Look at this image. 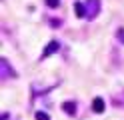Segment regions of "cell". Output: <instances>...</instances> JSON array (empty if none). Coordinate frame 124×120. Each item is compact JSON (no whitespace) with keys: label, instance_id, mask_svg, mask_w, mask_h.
<instances>
[{"label":"cell","instance_id":"6da1fadb","mask_svg":"<svg viewBox=\"0 0 124 120\" xmlns=\"http://www.w3.org/2000/svg\"><path fill=\"white\" fill-rule=\"evenodd\" d=\"M10 76H16V72L10 68V62L6 58H0V80H8Z\"/></svg>","mask_w":124,"mask_h":120},{"label":"cell","instance_id":"7a4b0ae2","mask_svg":"<svg viewBox=\"0 0 124 120\" xmlns=\"http://www.w3.org/2000/svg\"><path fill=\"white\" fill-rule=\"evenodd\" d=\"M86 12H88V20H94L100 14V0H86Z\"/></svg>","mask_w":124,"mask_h":120},{"label":"cell","instance_id":"3957f363","mask_svg":"<svg viewBox=\"0 0 124 120\" xmlns=\"http://www.w3.org/2000/svg\"><path fill=\"white\" fill-rule=\"evenodd\" d=\"M60 48V44L56 42V40H52V42H48L46 44V48H44V52H42V58H46V56H52L54 52H56Z\"/></svg>","mask_w":124,"mask_h":120},{"label":"cell","instance_id":"277c9868","mask_svg":"<svg viewBox=\"0 0 124 120\" xmlns=\"http://www.w3.org/2000/svg\"><path fill=\"white\" fill-rule=\"evenodd\" d=\"M92 110H94L96 114H102L104 112V100L100 98V96H96V98L92 100Z\"/></svg>","mask_w":124,"mask_h":120},{"label":"cell","instance_id":"5b68a950","mask_svg":"<svg viewBox=\"0 0 124 120\" xmlns=\"http://www.w3.org/2000/svg\"><path fill=\"white\" fill-rule=\"evenodd\" d=\"M74 12L78 18H88V12H86V6L80 4V2H74Z\"/></svg>","mask_w":124,"mask_h":120},{"label":"cell","instance_id":"8992f818","mask_svg":"<svg viewBox=\"0 0 124 120\" xmlns=\"http://www.w3.org/2000/svg\"><path fill=\"white\" fill-rule=\"evenodd\" d=\"M62 110L68 112V114H74L76 112V102H62Z\"/></svg>","mask_w":124,"mask_h":120},{"label":"cell","instance_id":"52a82bcc","mask_svg":"<svg viewBox=\"0 0 124 120\" xmlns=\"http://www.w3.org/2000/svg\"><path fill=\"white\" fill-rule=\"evenodd\" d=\"M46 6H50V8H58L60 6V0H44Z\"/></svg>","mask_w":124,"mask_h":120},{"label":"cell","instance_id":"ba28073f","mask_svg":"<svg viewBox=\"0 0 124 120\" xmlns=\"http://www.w3.org/2000/svg\"><path fill=\"white\" fill-rule=\"evenodd\" d=\"M36 120H50V116L46 112H36Z\"/></svg>","mask_w":124,"mask_h":120},{"label":"cell","instance_id":"9c48e42d","mask_svg":"<svg viewBox=\"0 0 124 120\" xmlns=\"http://www.w3.org/2000/svg\"><path fill=\"white\" fill-rule=\"evenodd\" d=\"M116 36L120 38V42L124 44V28H118V32H116Z\"/></svg>","mask_w":124,"mask_h":120}]
</instances>
